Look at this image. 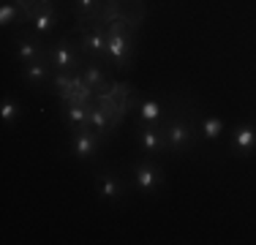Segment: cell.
Instances as JSON below:
<instances>
[{
    "label": "cell",
    "instance_id": "obj_1",
    "mask_svg": "<svg viewBox=\"0 0 256 245\" xmlns=\"http://www.w3.org/2000/svg\"><path fill=\"white\" fill-rule=\"evenodd\" d=\"M109 41H106V52L114 58V63H128L131 60V41L123 36V30H120V24H112V28L106 30Z\"/></svg>",
    "mask_w": 256,
    "mask_h": 245
},
{
    "label": "cell",
    "instance_id": "obj_2",
    "mask_svg": "<svg viewBox=\"0 0 256 245\" xmlns=\"http://www.w3.org/2000/svg\"><path fill=\"white\" fill-rule=\"evenodd\" d=\"M164 131H166V144L172 147V150H186V147L194 142V128L188 126L186 120H172Z\"/></svg>",
    "mask_w": 256,
    "mask_h": 245
},
{
    "label": "cell",
    "instance_id": "obj_3",
    "mask_svg": "<svg viewBox=\"0 0 256 245\" xmlns=\"http://www.w3.org/2000/svg\"><path fill=\"white\" fill-rule=\"evenodd\" d=\"M46 58H50V66H54L58 71L76 68V54L71 52V46L66 44V41H60V44H54V46L46 49Z\"/></svg>",
    "mask_w": 256,
    "mask_h": 245
},
{
    "label": "cell",
    "instance_id": "obj_4",
    "mask_svg": "<svg viewBox=\"0 0 256 245\" xmlns=\"http://www.w3.org/2000/svg\"><path fill=\"white\" fill-rule=\"evenodd\" d=\"M134 180H136L139 191L153 194L156 188H158V182H161V172H158L153 164L142 161V164H136V169H134Z\"/></svg>",
    "mask_w": 256,
    "mask_h": 245
},
{
    "label": "cell",
    "instance_id": "obj_5",
    "mask_svg": "<svg viewBox=\"0 0 256 245\" xmlns=\"http://www.w3.org/2000/svg\"><path fill=\"white\" fill-rule=\"evenodd\" d=\"M106 41H109V36H106V30L104 28H93V30H88V33H82V38H79V46H82V52H90V54H109L106 52Z\"/></svg>",
    "mask_w": 256,
    "mask_h": 245
},
{
    "label": "cell",
    "instance_id": "obj_6",
    "mask_svg": "<svg viewBox=\"0 0 256 245\" xmlns=\"http://www.w3.org/2000/svg\"><path fill=\"white\" fill-rule=\"evenodd\" d=\"M232 147H234L240 156H248V152L256 147V126H251V122L237 126L234 128V136H232Z\"/></svg>",
    "mask_w": 256,
    "mask_h": 245
},
{
    "label": "cell",
    "instance_id": "obj_7",
    "mask_svg": "<svg viewBox=\"0 0 256 245\" xmlns=\"http://www.w3.org/2000/svg\"><path fill=\"white\" fill-rule=\"evenodd\" d=\"M96 136L90 131H84V128H76L74 131V139H71V152H74L76 158H90L96 152Z\"/></svg>",
    "mask_w": 256,
    "mask_h": 245
},
{
    "label": "cell",
    "instance_id": "obj_8",
    "mask_svg": "<svg viewBox=\"0 0 256 245\" xmlns=\"http://www.w3.org/2000/svg\"><path fill=\"white\" fill-rule=\"evenodd\" d=\"M30 22H33V33L36 36H46L54 28V22H58V14H54V8H50V3H44V8L36 11Z\"/></svg>",
    "mask_w": 256,
    "mask_h": 245
},
{
    "label": "cell",
    "instance_id": "obj_9",
    "mask_svg": "<svg viewBox=\"0 0 256 245\" xmlns=\"http://www.w3.org/2000/svg\"><path fill=\"white\" fill-rule=\"evenodd\" d=\"M14 58H16V63H22V66L36 63V60H41V46L36 44L33 38H20L16 41V49H14Z\"/></svg>",
    "mask_w": 256,
    "mask_h": 245
},
{
    "label": "cell",
    "instance_id": "obj_10",
    "mask_svg": "<svg viewBox=\"0 0 256 245\" xmlns=\"http://www.w3.org/2000/svg\"><path fill=\"white\" fill-rule=\"evenodd\" d=\"M139 144L144 152H158L166 144V134H161V128H142L139 131Z\"/></svg>",
    "mask_w": 256,
    "mask_h": 245
},
{
    "label": "cell",
    "instance_id": "obj_11",
    "mask_svg": "<svg viewBox=\"0 0 256 245\" xmlns=\"http://www.w3.org/2000/svg\"><path fill=\"white\" fill-rule=\"evenodd\" d=\"M66 118L74 128H84V122H90V106L88 104H76V101H68L66 106Z\"/></svg>",
    "mask_w": 256,
    "mask_h": 245
},
{
    "label": "cell",
    "instance_id": "obj_12",
    "mask_svg": "<svg viewBox=\"0 0 256 245\" xmlns=\"http://www.w3.org/2000/svg\"><path fill=\"white\" fill-rule=\"evenodd\" d=\"M98 196L106 202H118L123 196V188H120V182L112 174H104V177H98Z\"/></svg>",
    "mask_w": 256,
    "mask_h": 245
},
{
    "label": "cell",
    "instance_id": "obj_13",
    "mask_svg": "<svg viewBox=\"0 0 256 245\" xmlns=\"http://www.w3.org/2000/svg\"><path fill=\"white\" fill-rule=\"evenodd\" d=\"M22 74H25V79L30 84H41V82H46V76H50V66H46L44 60H36V63L22 66Z\"/></svg>",
    "mask_w": 256,
    "mask_h": 245
},
{
    "label": "cell",
    "instance_id": "obj_14",
    "mask_svg": "<svg viewBox=\"0 0 256 245\" xmlns=\"http://www.w3.org/2000/svg\"><path fill=\"white\" fill-rule=\"evenodd\" d=\"M199 134H202V139H207V142L218 139L224 134V120L221 118H204L202 126H199Z\"/></svg>",
    "mask_w": 256,
    "mask_h": 245
},
{
    "label": "cell",
    "instance_id": "obj_15",
    "mask_svg": "<svg viewBox=\"0 0 256 245\" xmlns=\"http://www.w3.org/2000/svg\"><path fill=\"white\" fill-rule=\"evenodd\" d=\"M161 104L156 101V98H148V101L139 104V118H142V122H156L158 118H161Z\"/></svg>",
    "mask_w": 256,
    "mask_h": 245
},
{
    "label": "cell",
    "instance_id": "obj_16",
    "mask_svg": "<svg viewBox=\"0 0 256 245\" xmlns=\"http://www.w3.org/2000/svg\"><path fill=\"white\" fill-rule=\"evenodd\" d=\"M20 16H25V11H22L16 3H3V6H0V24H3V28L14 24Z\"/></svg>",
    "mask_w": 256,
    "mask_h": 245
},
{
    "label": "cell",
    "instance_id": "obj_17",
    "mask_svg": "<svg viewBox=\"0 0 256 245\" xmlns=\"http://www.w3.org/2000/svg\"><path fill=\"white\" fill-rule=\"evenodd\" d=\"M90 128L98 131V134H104L109 128V112L104 106H93V109H90Z\"/></svg>",
    "mask_w": 256,
    "mask_h": 245
},
{
    "label": "cell",
    "instance_id": "obj_18",
    "mask_svg": "<svg viewBox=\"0 0 256 245\" xmlns=\"http://www.w3.org/2000/svg\"><path fill=\"white\" fill-rule=\"evenodd\" d=\"M20 114H22L20 101H14V98H3V104H0V118H3L6 122H14Z\"/></svg>",
    "mask_w": 256,
    "mask_h": 245
},
{
    "label": "cell",
    "instance_id": "obj_19",
    "mask_svg": "<svg viewBox=\"0 0 256 245\" xmlns=\"http://www.w3.org/2000/svg\"><path fill=\"white\" fill-rule=\"evenodd\" d=\"M82 76H84V82H88V84H90V88H93V90L104 88V74H101V68H98V66H96V63L84 66Z\"/></svg>",
    "mask_w": 256,
    "mask_h": 245
},
{
    "label": "cell",
    "instance_id": "obj_20",
    "mask_svg": "<svg viewBox=\"0 0 256 245\" xmlns=\"http://www.w3.org/2000/svg\"><path fill=\"white\" fill-rule=\"evenodd\" d=\"M96 3H98V0H74V6H76L79 14H88V11H93Z\"/></svg>",
    "mask_w": 256,
    "mask_h": 245
}]
</instances>
